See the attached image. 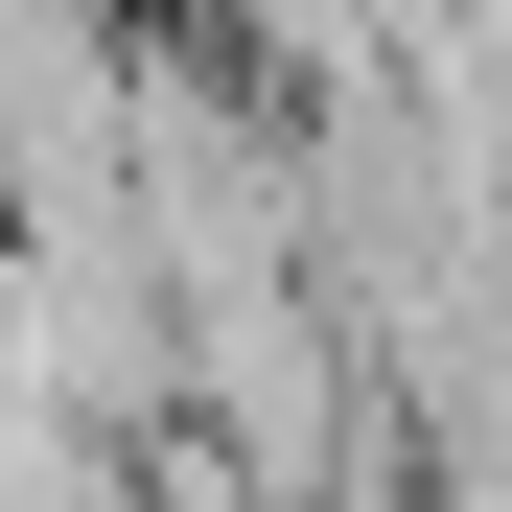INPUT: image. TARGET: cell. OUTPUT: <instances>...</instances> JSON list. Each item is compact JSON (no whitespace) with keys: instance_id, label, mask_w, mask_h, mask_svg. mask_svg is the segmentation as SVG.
<instances>
[{"instance_id":"1","label":"cell","mask_w":512,"mask_h":512,"mask_svg":"<svg viewBox=\"0 0 512 512\" xmlns=\"http://www.w3.org/2000/svg\"><path fill=\"white\" fill-rule=\"evenodd\" d=\"M140 140V0H0V233H94Z\"/></svg>"}]
</instances>
